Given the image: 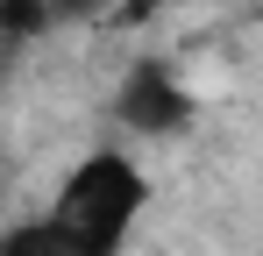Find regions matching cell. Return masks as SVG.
Segmentation results:
<instances>
[{"label": "cell", "instance_id": "cell-4", "mask_svg": "<svg viewBox=\"0 0 263 256\" xmlns=\"http://www.w3.org/2000/svg\"><path fill=\"white\" fill-rule=\"evenodd\" d=\"M43 29H50L43 0H0V36L7 43H29V36H43Z\"/></svg>", "mask_w": 263, "mask_h": 256}, {"label": "cell", "instance_id": "cell-2", "mask_svg": "<svg viewBox=\"0 0 263 256\" xmlns=\"http://www.w3.org/2000/svg\"><path fill=\"white\" fill-rule=\"evenodd\" d=\"M114 114H121L135 135H178V128L199 114V100H192V85L178 79V64H164V57H142L128 79H121Z\"/></svg>", "mask_w": 263, "mask_h": 256}, {"label": "cell", "instance_id": "cell-6", "mask_svg": "<svg viewBox=\"0 0 263 256\" xmlns=\"http://www.w3.org/2000/svg\"><path fill=\"white\" fill-rule=\"evenodd\" d=\"M157 7H178V0H135L128 14H157ZM185 7H199V0H185Z\"/></svg>", "mask_w": 263, "mask_h": 256}, {"label": "cell", "instance_id": "cell-3", "mask_svg": "<svg viewBox=\"0 0 263 256\" xmlns=\"http://www.w3.org/2000/svg\"><path fill=\"white\" fill-rule=\"evenodd\" d=\"M0 256H71V249H64V235H57L43 213H36V221H14V228H0Z\"/></svg>", "mask_w": 263, "mask_h": 256}, {"label": "cell", "instance_id": "cell-1", "mask_svg": "<svg viewBox=\"0 0 263 256\" xmlns=\"http://www.w3.org/2000/svg\"><path fill=\"white\" fill-rule=\"evenodd\" d=\"M142 207H149V178H142V164L128 150H86L64 171V185L43 207V221L64 235L71 256H121Z\"/></svg>", "mask_w": 263, "mask_h": 256}, {"label": "cell", "instance_id": "cell-5", "mask_svg": "<svg viewBox=\"0 0 263 256\" xmlns=\"http://www.w3.org/2000/svg\"><path fill=\"white\" fill-rule=\"evenodd\" d=\"M43 7H50V22H92L107 0H43Z\"/></svg>", "mask_w": 263, "mask_h": 256}, {"label": "cell", "instance_id": "cell-7", "mask_svg": "<svg viewBox=\"0 0 263 256\" xmlns=\"http://www.w3.org/2000/svg\"><path fill=\"white\" fill-rule=\"evenodd\" d=\"M0 192H7V164H0Z\"/></svg>", "mask_w": 263, "mask_h": 256}]
</instances>
